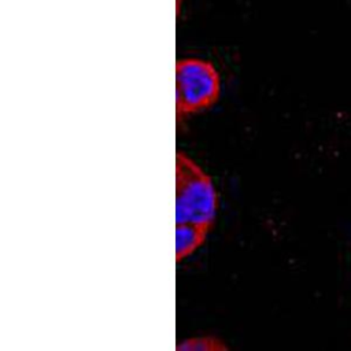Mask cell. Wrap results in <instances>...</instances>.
<instances>
[{"label":"cell","mask_w":351,"mask_h":351,"mask_svg":"<svg viewBox=\"0 0 351 351\" xmlns=\"http://www.w3.org/2000/svg\"><path fill=\"white\" fill-rule=\"evenodd\" d=\"M180 350H226V346L211 337L189 339L177 346Z\"/></svg>","instance_id":"cell-4"},{"label":"cell","mask_w":351,"mask_h":351,"mask_svg":"<svg viewBox=\"0 0 351 351\" xmlns=\"http://www.w3.org/2000/svg\"><path fill=\"white\" fill-rule=\"evenodd\" d=\"M221 80L208 60L182 58L176 62V114L181 121L211 107L219 96Z\"/></svg>","instance_id":"cell-2"},{"label":"cell","mask_w":351,"mask_h":351,"mask_svg":"<svg viewBox=\"0 0 351 351\" xmlns=\"http://www.w3.org/2000/svg\"><path fill=\"white\" fill-rule=\"evenodd\" d=\"M182 3H184V0H176V11H177V14H180Z\"/></svg>","instance_id":"cell-5"},{"label":"cell","mask_w":351,"mask_h":351,"mask_svg":"<svg viewBox=\"0 0 351 351\" xmlns=\"http://www.w3.org/2000/svg\"><path fill=\"white\" fill-rule=\"evenodd\" d=\"M208 230L193 223H176V261L180 262L199 248Z\"/></svg>","instance_id":"cell-3"},{"label":"cell","mask_w":351,"mask_h":351,"mask_svg":"<svg viewBox=\"0 0 351 351\" xmlns=\"http://www.w3.org/2000/svg\"><path fill=\"white\" fill-rule=\"evenodd\" d=\"M217 206V192L208 174L178 151L176 155V223H193L211 229Z\"/></svg>","instance_id":"cell-1"}]
</instances>
